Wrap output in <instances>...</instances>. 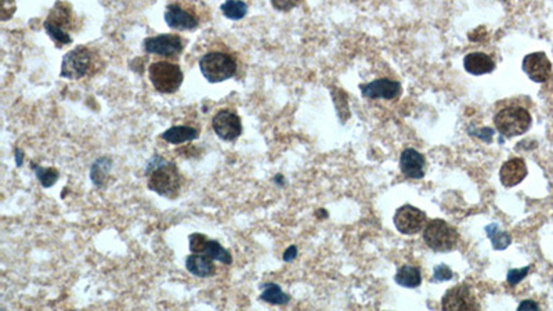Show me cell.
<instances>
[{"label": "cell", "instance_id": "obj_14", "mask_svg": "<svg viewBox=\"0 0 553 311\" xmlns=\"http://www.w3.org/2000/svg\"><path fill=\"white\" fill-rule=\"evenodd\" d=\"M522 68L526 75L536 83H544L552 75V62L543 51L527 54L523 58Z\"/></svg>", "mask_w": 553, "mask_h": 311}, {"label": "cell", "instance_id": "obj_3", "mask_svg": "<svg viewBox=\"0 0 553 311\" xmlns=\"http://www.w3.org/2000/svg\"><path fill=\"white\" fill-rule=\"evenodd\" d=\"M43 26L58 47L72 43L71 32L76 29V18L71 4L61 0L55 1L43 22Z\"/></svg>", "mask_w": 553, "mask_h": 311}, {"label": "cell", "instance_id": "obj_26", "mask_svg": "<svg viewBox=\"0 0 553 311\" xmlns=\"http://www.w3.org/2000/svg\"><path fill=\"white\" fill-rule=\"evenodd\" d=\"M30 169L35 172L36 179L39 180V183L43 188H51L58 181L60 173L54 168H42L32 162Z\"/></svg>", "mask_w": 553, "mask_h": 311}, {"label": "cell", "instance_id": "obj_6", "mask_svg": "<svg viewBox=\"0 0 553 311\" xmlns=\"http://www.w3.org/2000/svg\"><path fill=\"white\" fill-rule=\"evenodd\" d=\"M423 240L434 252H451L458 245L459 234L450 223L441 219H433L425 226Z\"/></svg>", "mask_w": 553, "mask_h": 311}, {"label": "cell", "instance_id": "obj_28", "mask_svg": "<svg viewBox=\"0 0 553 311\" xmlns=\"http://www.w3.org/2000/svg\"><path fill=\"white\" fill-rule=\"evenodd\" d=\"M530 269H532V266H527V267H525V269H514V270H509V273H508V284L511 285V287H516L519 283H522L527 276H529V273H530Z\"/></svg>", "mask_w": 553, "mask_h": 311}, {"label": "cell", "instance_id": "obj_35", "mask_svg": "<svg viewBox=\"0 0 553 311\" xmlns=\"http://www.w3.org/2000/svg\"><path fill=\"white\" fill-rule=\"evenodd\" d=\"M552 283H553V280H552Z\"/></svg>", "mask_w": 553, "mask_h": 311}, {"label": "cell", "instance_id": "obj_2", "mask_svg": "<svg viewBox=\"0 0 553 311\" xmlns=\"http://www.w3.org/2000/svg\"><path fill=\"white\" fill-rule=\"evenodd\" d=\"M100 69V54L87 46H78L68 51L61 62L60 76L65 79H82L94 75Z\"/></svg>", "mask_w": 553, "mask_h": 311}, {"label": "cell", "instance_id": "obj_23", "mask_svg": "<svg viewBox=\"0 0 553 311\" xmlns=\"http://www.w3.org/2000/svg\"><path fill=\"white\" fill-rule=\"evenodd\" d=\"M262 288H263V291H262V294H261V299H262L263 302L270 303V305H274V306H285V305L289 303L290 296L286 295V294L281 290V287L276 285L274 283L265 284Z\"/></svg>", "mask_w": 553, "mask_h": 311}, {"label": "cell", "instance_id": "obj_33", "mask_svg": "<svg viewBox=\"0 0 553 311\" xmlns=\"http://www.w3.org/2000/svg\"><path fill=\"white\" fill-rule=\"evenodd\" d=\"M14 157H15V163H17V166L19 168V166H22V163H24V152L19 150V148H15V151H14Z\"/></svg>", "mask_w": 553, "mask_h": 311}, {"label": "cell", "instance_id": "obj_10", "mask_svg": "<svg viewBox=\"0 0 553 311\" xmlns=\"http://www.w3.org/2000/svg\"><path fill=\"white\" fill-rule=\"evenodd\" d=\"M188 247L191 254H202L213 260H218L226 266L233 265V256L219 241L209 240L207 236L194 233L188 237Z\"/></svg>", "mask_w": 553, "mask_h": 311}, {"label": "cell", "instance_id": "obj_32", "mask_svg": "<svg viewBox=\"0 0 553 311\" xmlns=\"http://www.w3.org/2000/svg\"><path fill=\"white\" fill-rule=\"evenodd\" d=\"M518 310H540V305L536 303L534 301H525L519 305Z\"/></svg>", "mask_w": 553, "mask_h": 311}, {"label": "cell", "instance_id": "obj_30", "mask_svg": "<svg viewBox=\"0 0 553 311\" xmlns=\"http://www.w3.org/2000/svg\"><path fill=\"white\" fill-rule=\"evenodd\" d=\"M270 1H272V6L276 10L282 11V12L290 11V10H293L295 7H297L301 3V0H270Z\"/></svg>", "mask_w": 553, "mask_h": 311}, {"label": "cell", "instance_id": "obj_34", "mask_svg": "<svg viewBox=\"0 0 553 311\" xmlns=\"http://www.w3.org/2000/svg\"><path fill=\"white\" fill-rule=\"evenodd\" d=\"M274 181H276V184H278V186H283V176L276 175Z\"/></svg>", "mask_w": 553, "mask_h": 311}, {"label": "cell", "instance_id": "obj_1", "mask_svg": "<svg viewBox=\"0 0 553 311\" xmlns=\"http://www.w3.org/2000/svg\"><path fill=\"white\" fill-rule=\"evenodd\" d=\"M147 186L155 194L166 199H177L183 190L184 179L175 162L166 161L159 155H154L147 166Z\"/></svg>", "mask_w": 553, "mask_h": 311}, {"label": "cell", "instance_id": "obj_21", "mask_svg": "<svg viewBox=\"0 0 553 311\" xmlns=\"http://www.w3.org/2000/svg\"><path fill=\"white\" fill-rule=\"evenodd\" d=\"M111 168H112V161H111L109 157H105V155L97 158V159L91 163L89 176H90L91 183H93L97 188H103V187L107 184L108 176H109V172H111Z\"/></svg>", "mask_w": 553, "mask_h": 311}, {"label": "cell", "instance_id": "obj_22", "mask_svg": "<svg viewBox=\"0 0 553 311\" xmlns=\"http://www.w3.org/2000/svg\"><path fill=\"white\" fill-rule=\"evenodd\" d=\"M396 283L404 288H410V290L418 288L422 284V274H421L419 269L405 265L398 269V272L396 274Z\"/></svg>", "mask_w": 553, "mask_h": 311}, {"label": "cell", "instance_id": "obj_7", "mask_svg": "<svg viewBox=\"0 0 553 311\" xmlns=\"http://www.w3.org/2000/svg\"><path fill=\"white\" fill-rule=\"evenodd\" d=\"M497 130L504 137H516L526 133L533 123L530 112L523 107H507L494 116Z\"/></svg>", "mask_w": 553, "mask_h": 311}, {"label": "cell", "instance_id": "obj_12", "mask_svg": "<svg viewBox=\"0 0 553 311\" xmlns=\"http://www.w3.org/2000/svg\"><path fill=\"white\" fill-rule=\"evenodd\" d=\"M212 127L223 141H236L243 134V122L233 109H220L212 119Z\"/></svg>", "mask_w": 553, "mask_h": 311}, {"label": "cell", "instance_id": "obj_27", "mask_svg": "<svg viewBox=\"0 0 553 311\" xmlns=\"http://www.w3.org/2000/svg\"><path fill=\"white\" fill-rule=\"evenodd\" d=\"M331 91H332V97H333V104L337 111V116H339L340 122L344 123L346 119L350 116L349 107H347V96L343 90H340L337 87H333Z\"/></svg>", "mask_w": 553, "mask_h": 311}, {"label": "cell", "instance_id": "obj_9", "mask_svg": "<svg viewBox=\"0 0 553 311\" xmlns=\"http://www.w3.org/2000/svg\"><path fill=\"white\" fill-rule=\"evenodd\" d=\"M146 53L164 57L166 60H176L184 50V42L182 36L176 33H162L150 36L143 42Z\"/></svg>", "mask_w": 553, "mask_h": 311}, {"label": "cell", "instance_id": "obj_31", "mask_svg": "<svg viewBox=\"0 0 553 311\" xmlns=\"http://www.w3.org/2000/svg\"><path fill=\"white\" fill-rule=\"evenodd\" d=\"M296 256H297V248H296L295 245H292V247H289V248L283 252L282 259H283V262L290 263V262H293V260L296 259Z\"/></svg>", "mask_w": 553, "mask_h": 311}, {"label": "cell", "instance_id": "obj_15", "mask_svg": "<svg viewBox=\"0 0 553 311\" xmlns=\"http://www.w3.org/2000/svg\"><path fill=\"white\" fill-rule=\"evenodd\" d=\"M360 90L362 97L368 100H394L401 94L403 87L400 82L390 79H378L371 83L360 85Z\"/></svg>", "mask_w": 553, "mask_h": 311}, {"label": "cell", "instance_id": "obj_24", "mask_svg": "<svg viewBox=\"0 0 553 311\" xmlns=\"http://www.w3.org/2000/svg\"><path fill=\"white\" fill-rule=\"evenodd\" d=\"M486 231H487V237L490 238L493 248L495 251H504L512 242L511 236L507 231H502L497 223H491L490 226H487Z\"/></svg>", "mask_w": 553, "mask_h": 311}, {"label": "cell", "instance_id": "obj_20", "mask_svg": "<svg viewBox=\"0 0 553 311\" xmlns=\"http://www.w3.org/2000/svg\"><path fill=\"white\" fill-rule=\"evenodd\" d=\"M198 137H200V130L198 129H195L193 126H184V125L172 126L170 129L165 130L161 134L162 140H165L166 143L173 144V145L188 143V141H193V140H195Z\"/></svg>", "mask_w": 553, "mask_h": 311}, {"label": "cell", "instance_id": "obj_5", "mask_svg": "<svg viewBox=\"0 0 553 311\" xmlns=\"http://www.w3.org/2000/svg\"><path fill=\"white\" fill-rule=\"evenodd\" d=\"M148 75L154 89L162 94L176 93L184 79L183 71L179 64H175L170 60L152 62L148 68Z\"/></svg>", "mask_w": 553, "mask_h": 311}, {"label": "cell", "instance_id": "obj_11", "mask_svg": "<svg viewBox=\"0 0 553 311\" xmlns=\"http://www.w3.org/2000/svg\"><path fill=\"white\" fill-rule=\"evenodd\" d=\"M396 229L405 236H414L421 233L426 223V213L412 205H404L397 209L393 217Z\"/></svg>", "mask_w": 553, "mask_h": 311}, {"label": "cell", "instance_id": "obj_29", "mask_svg": "<svg viewBox=\"0 0 553 311\" xmlns=\"http://www.w3.org/2000/svg\"><path fill=\"white\" fill-rule=\"evenodd\" d=\"M454 277L453 270L447 265H439L434 267L433 273V281L436 283H443V281H450Z\"/></svg>", "mask_w": 553, "mask_h": 311}, {"label": "cell", "instance_id": "obj_13", "mask_svg": "<svg viewBox=\"0 0 553 311\" xmlns=\"http://www.w3.org/2000/svg\"><path fill=\"white\" fill-rule=\"evenodd\" d=\"M441 308L443 310L475 311L480 309V305L468 285H458L446 292Z\"/></svg>", "mask_w": 553, "mask_h": 311}, {"label": "cell", "instance_id": "obj_19", "mask_svg": "<svg viewBox=\"0 0 553 311\" xmlns=\"http://www.w3.org/2000/svg\"><path fill=\"white\" fill-rule=\"evenodd\" d=\"M464 66L469 73L479 76V75H486V73L493 72L495 69V62L486 53L475 51V53H469L465 55Z\"/></svg>", "mask_w": 553, "mask_h": 311}, {"label": "cell", "instance_id": "obj_4", "mask_svg": "<svg viewBox=\"0 0 553 311\" xmlns=\"http://www.w3.org/2000/svg\"><path fill=\"white\" fill-rule=\"evenodd\" d=\"M200 69L208 82L219 83L237 75L238 62L230 51L211 50L200 58Z\"/></svg>", "mask_w": 553, "mask_h": 311}, {"label": "cell", "instance_id": "obj_16", "mask_svg": "<svg viewBox=\"0 0 553 311\" xmlns=\"http://www.w3.org/2000/svg\"><path fill=\"white\" fill-rule=\"evenodd\" d=\"M400 169L403 175L408 179H423L426 173V159L419 151L414 148H407L401 152Z\"/></svg>", "mask_w": 553, "mask_h": 311}, {"label": "cell", "instance_id": "obj_25", "mask_svg": "<svg viewBox=\"0 0 553 311\" xmlns=\"http://www.w3.org/2000/svg\"><path fill=\"white\" fill-rule=\"evenodd\" d=\"M220 10L225 17L233 21H240L248 14V4L244 0H226Z\"/></svg>", "mask_w": 553, "mask_h": 311}, {"label": "cell", "instance_id": "obj_17", "mask_svg": "<svg viewBox=\"0 0 553 311\" xmlns=\"http://www.w3.org/2000/svg\"><path fill=\"white\" fill-rule=\"evenodd\" d=\"M527 166L522 158H512L507 161L500 170V180L504 187L511 188L520 184L527 177Z\"/></svg>", "mask_w": 553, "mask_h": 311}, {"label": "cell", "instance_id": "obj_8", "mask_svg": "<svg viewBox=\"0 0 553 311\" xmlns=\"http://www.w3.org/2000/svg\"><path fill=\"white\" fill-rule=\"evenodd\" d=\"M165 22L176 30H194L201 25V17L194 6L170 3L165 8Z\"/></svg>", "mask_w": 553, "mask_h": 311}, {"label": "cell", "instance_id": "obj_18", "mask_svg": "<svg viewBox=\"0 0 553 311\" xmlns=\"http://www.w3.org/2000/svg\"><path fill=\"white\" fill-rule=\"evenodd\" d=\"M215 260L202 254H193L186 259V269L198 278H209L216 274Z\"/></svg>", "mask_w": 553, "mask_h": 311}]
</instances>
